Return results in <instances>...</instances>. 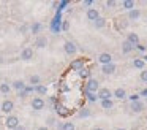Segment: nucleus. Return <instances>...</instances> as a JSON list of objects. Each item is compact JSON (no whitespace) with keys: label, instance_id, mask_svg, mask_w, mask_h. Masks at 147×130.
I'll use <instances>...</instances> for the list:
<instances>
[{"label":"nucleus","instance_id":"38","mask_svg":"<svg viewBox=\"0 0 147 130\" xmlns=\"http://www.w3.org/2000/svg\"><path fill=\"white\" fill-rule=\"evenodd\" d=\"M139 97H146V98H147V87H146V89H142V91H141Z\"/></svg>","mask_w":147,"mask_h":130},{"label":"nucleus","instance_id":"46","mask_svg":"<svg viewBox=\"0 0 147 130\" xmlns=\"http://www.w3.org/2000/svg\"><path fill=\"white\" fill-rule=\"evenodd\" d=\"M117 130H127V129H117Z\"/></svg>","mask_w":147,"mask_h":130},{"label":"nucleus","instance_id":"24","mask_svg":"<svg viewBox=\"0 0 147 130\" xmlns=\"http://www.w3.org/2000/svg\"><path fill=\"white\" fill-rule=\"evenodd\" d=\"M93 25H95L96 29H103L106 25V18H101V16H100L98 19H95V21H93Z\"/></svg>","mask_w":147,"mask_h":130},{"label":"nucleus","instance_id":"17","mask_svg":"<svg viewBox=\"0 0 147 130\" xmlns=\"http://www.w3.org/2000/svg\"><path fill=\"white\" fill-rule=\"evenodd\" d=\"M142 110H144V103L141 100L133 101V103H131V111H133V113H141Z\"/></svg>","mask_w":147,"mask_h":130},{"label":"nucleus","instance_id":"30","mask_svg":"<svg viewBox=\"0 0 147 130\" xmlns=\"http://www.w3.org/2000/svg\"><path fill=\"white\" fill-rule=\"evenodd\" d=\"M10 91H11V86L10 84H7V82H2V84H0V92H2V94H10Z\"/></svg>","mask_w":147,"mask_h":130},{"label":"nucleus","instance_id":"4","mask_svg":"<svg viewBox=\"0 0 147 130\" xmlns=\"http://www.w3.org/2000/svg\"><path fill=\"white\" fill-rule=\"evenodd\" d=\"M87 60L86 59H74L73 62L70 63V68L74 70V71H79V70H82L84 67H86Z\"/></svg>","mask_w":147,"mask_h":130},{"label":"nucleus","instance_id":"28","mask_svg":"<svg viewBox=\"0 0 147 130\" xmlns=\"http://www.w3.org/2000/svg\"><path fill=\"white\" fill-rule=\"evenodd\" d=\"M100 101H101V108H103V110H112V108H114L112 100H100Z\"/></svg>","mask_w":147,"mask_h":130},{"label":"nucleus","instance_id":"12","mask_svg":"<svg viewBox=\"0 0 147 130\" xmlns=\"http://www.w3.org/2000/svg\"><path fill=\"white\" fill-rule=\"evenodd\" d=\"M112 97L119 98V100H123V98H127V91H125L123 87H117L112 92Z\"/></svg>","mask_w":147,"mask_h":130},{"label":"nucleus","instance_id":"23","mask_svg":"<svg viewBox=\"0 0 147 130\" xmlns=\"http://www.w3.org/2000/svg\"><path fill=\"white\" fill-rule=\"evenodd\" d=\"M122 8L127 10V11H131V10L134 8V2L133 0H123V2H122Z\"/></svg>","mask_w":147,"mask_h":130},{"label":"nucleus","instance_id":"2","mask_svg":"<svg viewBox=\"0 0 147 130\" xmlns=\"http://www.w3.org/2000/svg\"><path fill=\"white\" fill-rule=\"evenodd\" d=\"M18 125H19V119H18V116H14V114H10V116L5 119V127H7L8 130H14Z\"/></svg>","mask_w":147,"mask_h":130},{"label":"nucleus","instance_id":"37","mask_svg":"<svg viewBox=\"0 0 147 130\" xmlns=\"http://www.w3.org/2000/svg\"><path fill=\"white\" fill-rule=\"evenodd\" d=\"M82 5H84V6H92V5H93V0H84Z\"/></svg>","mask_w":147,"mask_h":130},{"label":"nucleus","instance_id":"39","mask_svg":"<svg viewBox=\"0 0 147 130\" xmlns=\"http://www.w3.org/2000/svg\"><path fill=\"white\" fill-rule=\"evenodd\" d=\"M27 29H29V27H27V25H21L19 32H21V33H26V32H27Z\"/></svg>","mask_w":147,"mask_h":130},{"label":"nucleus","instance_id":"29","mask_svg":"<svg viewBox=\"0 0 147 130\" xmlns=\"http://www.w3.org/2000/svg\"><path fill=\"white\" fill-rule=\"evenodd\" d=\"M29 81H30V84H32L33 87H35V86H38L40 82H41V78H40L38 75H32V76H30V79H29Z\"/></svg>","mask_w":147,"mask_h":130},{"label":"nucleus","instance_id":"20","mask_svg":"<svg viewBox=\"0 0 147 130\" xmlns=\"http://www.w3.org/2000/svg\"><path fill=\"white\" fill-rule=\"evenodd\" d=\"M41 30H43V24H40V22H33V24L30 25V32H32L33 35H38Z\"/></svg>","mask_w":147,"mask_h":130},{"label":"nucleus","instance_id":"1","mask_svg":"<svg viewBox=\"0 0 147 130\" xmlns=\"http://www.w3.org/2000/svg\"><path fill=\"white\" fill-rule=\"evenodd\" d=\"M98 89H100V82H98V79H95V78L87 79L86 84H84V91H87V92H93V94H96Z\"/></svg>","mask_w":147,"mask_h":130},{"label":"nucleus","instance_id":"11","mask_svg":"<svg viewBox=\"0 0 147 130\" xmlns=\"http://www.w3.org/2000/svg\"><path fill=\"white\" fill-rule=\"evenodd\" d=\"M32 57H33V49L32 48L27 46V48H24V49L21 51V59L22 60H30Z\"/></svg>","mask_w":147,"mask_h":130},{"label":"nucleus","instance_id":"3","mask_svg":"<svg viewBox=\"0 0 147 130\" xmlns=\"http://www.w3.org/2000/svg\"><path fill=\"white\" fill-rule=\"evenodd\" d=\"M96 97L100 100H111L112 98V91H109L108 87H100L98 92H96Z\"/></svg>","mask_w":147,"mask_h":130},{"label":"nucleus","instance_id":"36","mask_svg":"<svg viewBox=\"0 0 147 130\" xmlns=\"http://www.w3.org/2000/svg\"><path fill=\"white\" fill-rule=\"evenodd\" d=\"M128 98H130L131 103H133V101H138V100H139V94H133V95H130Z\"/></svg>","mask_w":147,"mask_h":130},{"label":"nucleus","instance_id":"42","mask_svg":"<svg viewBox=\"0 0 147 130\" xmlns=\"http://www.w3.org/2000/svg\"><path fill=\"white\" fill-rule=\"evenodd\" d=\"M36 130H49V127H46V125H43V127H38Z\"/></svg>","mask_w":147,"mask_h":130},{"label":"nucleus","instance_id":"44","mask_svg":"<svg viewBox=\"0 0 147 130\" xmlns=\"http://www.w3.org/2000/svg\"><path fill=\"white\" fill-rule=\"evenodd\" d=\"M93 130H106V129H103V127H95Z\"/></svg>","mask_w":147,"mask_h":130},{"label":"nucleus","instance_id":"6","mask_svg":"<svg viewBox=\"0 0 147 130\" xmlns=\"http://www.w3.org/2000/svg\"><path fill=\"white\" fill-rule=\"evenodd\" d=\"M30 105H32V108L35 111H40V110L45 108L46 103H45V100H43L41 97H35V98H32V103H30Z\"/></svg>","mask_w":147,"mask_h":130},{"label":"nucleus","instance_id":"33","mask_svg":"<svg viewBox=\"0 0 147 130\" xmlns=\"http://www.w3.org/2000/svg\"><path fill=\"white\" fill-rule=\"evenodd\" d=\"M46 124H48L46 127H49V125H54V124H55V117H54V116H49V117H48V120H46Z\"/></svg>","mask_w":147,"mask_h":130},{"label":"nucleus","instance_id":"45","mask_svg":"<svg viewBox=\"0 0 147 130\" xmlns=\"http://www.w3.org/2000/svg\"><path fill=\"white\" fill-rule=\"evenodd\" d=\"M142 60H144V62H146V60H147V56H146V57H144V59H142Z\"/></svg>","mask_w":147,"mask_h":130},{"label":"nucleus","instance_id":"9","mask_svg":"<svg viewBox=\"0 0 147 130\" xmlns=\"http://www.w3.org/2000/svg\"><path fill=\"white\" fill-rule=\"evenodd\" d=\"M55 111H57V114H59V116H62V117H67L68 114H70V110H68L65 105H62V103L55 105Z\"/></svg>","mask_w":147,"mask_h":130},{"label":"nucleus","instance_id":"47","mask_svg":"<svg viewBox=\"0 0 147 130\" xmlns=\"http://www.w3.org/2000/svg\"><path fill=\"white\" fill-rule=\"evenodd\" d=\"M146 19H147V16H146Z\"/></svg>","mask_w":147,"mask_h":130},{"label":"nucleus","instance_id":"32","mask_svg":"<svg viewBox=\"0 0 147 130\" xmlns=\"http://www.w3.org/2000/svg\"><path fill=\"white\" fill-rule=\"evenodd\" d=\"M141 81H144V82H147V68H144V70H141Z\"/></svg>","mask_w":147,"mask_h":130},{"label":"nucleus","instance_id":"43","mask_svg":"<svg viewBox=\"0 0 147 130\" xmlns=\"http://www.w3.org/2000/svg\"><path fill=\"white\" fill-rule=\"evenodd\" d=\"M134 48H138L139 51H144V49H146V48H144V46H141V44H138V46H134Z\"/></svg>","mask_w":147,"mask_h":130},{"label":"nucleus","instance_id":"8","mask_svg":"<svg viewBox=\"0 0 147 130\" xmlns=\"http://www.w3.org/2000/svg\"><path fill=\"white\" fill-rule=\"evenodd\" d=\"M98 60L100 63H101V65H108V63H112V56L109 52H103V54H100L98 56Z\"/></svg>","mask_w":147,"mask_h":130},{"label":"nucleus","instance_id":"15","mask_svg":"<svg viewBox=\"0 0 147 130\" xmlns=\"http://www.w3.org/2000/svg\"><path fill=\"white\" fill-rule=\"evenodd\" d=\"M78 75H79V78L86 79V81L92 78V76H90V75H92V71H90V68H87V67H84L82 70H79V71H78Z\"/></svg>","mask_w":147,"mask_h":130},{"label":"nucleus","instance_id":"35","mask_svg":"<svg viewBox=\"0 0 147 130\" xmlns=\"http://www.w3.org/2000/svg\"><path fill=\"white\" fill-rule=\"evenodd\" d=\"M68 29H70V22H68V21H63V22H62V27H60V30H65V32H67Z\"/></svg>","mask_w":147,"mask_h":130},{"label":"nucleus","instance_id":"40","mask_svg":"<svg viewBox=\"0 0 147 130\" xmlns=\"http://www.w3.org/2000/svg\"><path fill=\"white\" fill-rule=\"evenodd\" d=\"M26 95H27V92H26V91H21V92H19V97H21V98H24Z\"/></svg>","mask_w":147,"mask_h":130},{"label":"nucleus","instance_id":"21","mask_svg":"<svg viewBox=\"0 0 147 130\" xmlns=\"http://www.w3.org/2000/svg\"><path fill=\"white\" fill-rule=\"evenodd\" d=\"M46 44H48V38L46 37H38L35 40V46L40 48V49H41V48H46Z\"/></svg>","mask_w":147,"mask_h":130},{"label":"nucleus","instance_id":"7","mask_svg":"<svg viewBox=\"0 0 147 130\" xmlns=\"http://www.w3.org/2000/svg\"><path fill=\"white\" fill-rule=\"evenodd\" d=\"M13 110H14V103L11 100H5L3 103H2V113H5V114H8V116H10Z\"/></svg>","mask_w":147,"mask_h":130},{"label":"nucleus","instance_id":"41","mask_svg":"<svg viewBox=\"0 0 147 130\" xmlns=\"http://www.w3.org/2000/svg\"><path fill=\"white\" fill-rule=\"evenodd\" d=\"M14 130H26V127H24V125H21V124H19V125H18Z\"/></svg>","mask_w":147,"mask_h":130},{"label":"nucleus","instance_id":"26","mask_svg":"<svg viewBox=\"0 0 147 130\" xmlns=\"http://www.w3.org/2000/svg\"><path fill=\"white\" fill-rule=\"evenodd\" d=\"M90 116V108H81L79 113H78V117L84 119V117H89Z\"/></svg>","mask_w":147,"mask_h":130},{"label":"nucleus","instance_id":"14","mask_svg":"<svg viewBox=\"0 0 147 130\" xmlns=\"http://www.w3.org/2000/svg\"><path fill=\"white\" fill-rule=\"evenodd\" d=\"M141 18V10L139 8H133L131 11H128V19L130 21H138Z\"/></svg>","mask_w":147,"mask_h":130},{"label":"nucleus","instance_id":"19","mask_svg":"<svg viewBox=\"0 0 147 130\" xmlns=\"http://www.w3.org/2000/svg\"><path fill=\"white\" fill-rule=\"evenodd\" d=\"M133 49H134V46H133V44H130L127 40L122 41V52H123V54H130Z\"/></svg>","mask_w":147,"mask_h":130},{"label":"nucleus","instance_id":"31","mask_svg":"<svg viewBox=\"0 0 147 130\" xmlns=\"http://www.w3.org/2000/svg\"><path fill=\"white\" fill-rule=\"evenodd\" d=\"M62 130H76L73 122H63L62 124Z\"/></svg>","mask_w":147,"mask_h":130},{"label":"nucleus","instance_id":"16","mask_svg":"<svg viewBox=\"0 0 147 130\" xmlns=\"http://www.w3.org/2000/svg\"><path fill=\"white\" fill-rule=\"evenodd\" d=\"M101 71L105 73V75H112V73L115 71L114 62H112V63H108V65H101Z\"/></svg>","mask_w":147,"mask_h":130},{"label":"nucleus","instance_id":"18","mask_svg":"<svg viewBox=\"0 0 147 130\" xmlns=\"http://www.w3.org/2000/svg\"><path fill=\"white\" fill-rule=\"evenodd\" d=\"M24 87H26V82H24L22 79H18V81H14L13 84H11V89H14V91H18V92L24 91Z\"/></svg>","mask_w":147,"mask_h":130},{"label":"nucleus","instance_id":"5","mask_svg":"<svg viewBox=\"0 0 147 130\" xmlns=\"http://www.w3.org/2000/svg\"><path fill=\"white\" fill-rule=\"evenodd\" d=\"M63 49H65V52L68 54V56H74V54L78 52V48H76V44L73 43V41H65V44H63Z\"/></svg>","mask_w":147,"mask_h":130},{"label":"nucleus","instance_id":"25","mask_svg":"<svg viewBox=\"0 0 147 130\" xmlns=\"http://www.w3.org/2000/svg\"><path fill=\"white\" fill-rule=\"evenodd\" d=\"M35 92L36 94H40V95H46V92H48V87H46L45 84H38V86H35Z\"/></svg>","mask_w":147,"mask_h":130},{"label":"nucleus","instance_id":"27","mask_svg":"<svg viewBox=\"0 0 147 130\" xmlns=\"http://www.w3.org/2000/svg\"><path fill=\"white\" fill-rule=\"evenodd\" d=\"M84 95H86V98H87L89 101H92V103H95V101L98 100L96 94H93V92H87V91H84Z\"/></svg>","mask_w":147,"mask_h":130},{"label":"nucleus","instance_id":"22","mask_svg":"<svg viewBox=\"0 0 147 130\" xmlns=\"http://www.w3.org/2000/svg\"><path fill=\"white\" fill-rule=\"evenodd\" d=\"M133 67L138 70H144L146 68V62L142 59H133Z\"/></svg>","mask_w":147,"mask_h":130},{"label":"nucleus","instance_id":"13","mask_svg":"<svg viewBox=\"0 0 147 130\" xmlns=\"http://www.w3.org/2000/svg\"><path fill=\"white\" fill-rule=\"evenodd\" d=\"M127 41H128L130 44H133V46H138V44H139V35L134 33V32H131V33H128Z\"/></svg>","mask_w":147,"mask_h":130},{"label":"nucleus","instance_id":"10","mask_svg":"<svg viewBox=\"0 0 147 130\" xmlns=\"http://www.w3.org/2000/svg\"><path fill=\"white\" fill-rule=\"evenodd\" d=\"M86 16H87L89 21H95V19H98L100 18L98 8H89V10H87V13H86Z\"/></svg>","mask_w":147,"mask_h":130},{"label":"nucleus","instance_id":"34","mask_svg":"<svg viewBox=\"0 0 147 130\" xmlns=\"http://www.w3.org/2000/svg\"><path fill=\"white\" fill-rule=\"evenodd\" d=\"M115 5H117V2H115V0H108V2H106V6H108L109 10H111V8H114Z\"/></svg>","mask_w":147,"mask_h":130}]
</instances>
